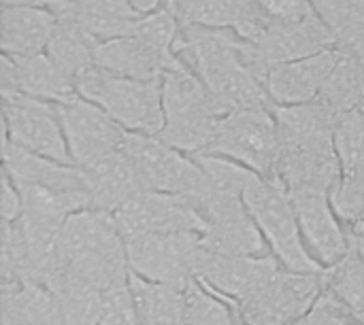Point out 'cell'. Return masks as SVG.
<instances>
[{
  "label": "cell",
  "mask_w": 364,
  "mask_h": 325,
  "mask_svg": "<svg viewBox=\"0 0 364 325\" xmlns=\"http://www.w3.org/2000/svg\"><path fill=\"white\" fill-rule=\"evenodd\" d=\"M173 53L200 77L228 113L235 109H275L267 89L271 68L256 47L235 30L179 26Z\"/></svg>",
  "instance_id": "obj_1"
},
{
  "label": "cell",
  "mask_w": 364,
  "mask_h": 325,
  "mask_svg": "<svg viewBox=\"0 0 364 325\" xmlns=\"http://www.w3.org/2000/svg\"><path fill=\"white\" fill-rule=\"evenodd\" d=\"M58 258L73 275L102 294L128 285L126 238L107 211L85 209L70 215L58 238Z\"/></svg>",
  "instance_id": "obj_2"
},
{
  "label": "cell",
  "mask_w": 364,
  "mask_h": 325,
  "mask_svg": "<svg viewBox=\"0 0 364 325\" xmlns=\"http://www.w3.org/2000/svg\"><path fill=\"white\" fill-rule=\"evenodd\" d=\"M164 130L160 141L186 155H200L211 145L222 117L228 113L200 77L179 57L162 77Z\"/></svg>",
  "instance_id": "obj_3"
},
{
  "label": "cell",
  "mask_w": 364,
  "mask_h": 325,
  "mask_svg": "<svg viewBox=\"0 0 364 325\" xmlns=\"http://www.w3.org/2000/svg\"><path fill=\"white\" fill-rule=\"evenodd\" d=\"M243 202L284 268L307 275H322L326 270L307 251L290 192L279 177L254 175L243 192Z\"/></svg>",
  "instance_id": "obj_4"
},
{
  "label": "cell",
  "mask_w": 364,
  "mask_h": 325,
  "mask_svg": "<svg viewBox=\"0 0 364 325\" xmlns=\"http://www.w3.org/2000/svg\"><path fill=\"white\" fill-rule=\"evenodd\" d=\"M75 89L81 98L107 111L126 132L158 136L164 130L162 79H124L94 66L75 81Z\"/></svg>",
  "instance_id": "obj_5"
},
{
  "label": "cell",
  "mask_w": 364,
  "mask_h": 325,
  "mask_svg": "<svg viewBox=\"0 0 364 325\" xmlns=\"http://www.w3.org/2000/svg\"><path fill=\"white\" fill-rule=\"evenodd\" d=\"M205 153L228 158L267 179L277 177L279 134L273 111L235 109L226 113Z\"/></svg>",
  "instance_id": "obj_6"
},
{
  "label": "cell",
  "mask_w": 364,
  "mask_h": 325,
  "mask_svg": "<svg viewBox=\"0 0 364 325\" xmlns=\"http://www.w3.org/2000/svg\"><path fill=\"white\" fill-rule=\"evenodd\" d=\"M124 153L132 162L141 185L147 192L192 198L207 185V175L200 164L158 136L128 132Z\"/></svg>",
  "instance_id": "obj_7"
},
{
  "label": "cell",
  "mask_w": 364,
  "mask_h": 325,
  "mask_svg": "<svg viewBox=\"0 0 364 325\" xmlns=\"http://www.w3.org/2000/svg\"><path fill=\"white\" fill-rule=\"evenodd\" d=\"M2 98V141L43 155L47 160L75 166L58 104L36 100L23 94H0Z\"/></svg>",
  "instance_id": "obj_8"
},
{
  "label": "cell",
  "mask_w": 364,
  "mask_h": 325,
  "mask_svg": "<svg viewBox=\"0 0 364 325\" xmlns=\"http://www.w3.org/2000/svg\"><path fill=\"white\" fill-rule=\"evenodd\" d=\"M126 238L130 272L141 279L186 285L196 279V262L203 253L200 234H132Z\"/></svg>",
  "instance_id": "obj_9"
},
{
  "label": "cell",
  "mask_w": 364,
  "mask_h": 325,
  "mask_svg": "<svg viewBox=\"0 0 364 325\" xmlns=\"http://www.w3.org/2000/svg\"><path fill=\"white\" fill-rule=\"evenodd\" d=\"M324 292V272L307 275L282 268L258 294L237 304L245 325L299 324Z\"/></svg>",
  "instance_id": "obj_10"
},
{
  "label": "cell",
  "mask_w": 364,
  "mask_h": 325,
  "mask_svg": "<svg viewBox=\"0 0 364 325\" xmlns=\"http://www.w3.org/2000/svg\"><path fill=\"white\" fill-rule=\"evenodd\" d=\"M58 111L64 138L77 168H92L124 149L128 132L98 104L77 96L58 104Z\"/></svg>",
  "instance_id": "obj_11"
},
{
  "label": "cell",
  "mask_w": 364,
  "mask_h": 325,
  "mask_svg": "<svg viewBox=\"0 0 364 325\" xmlns=\"http://www.w3.org/2000/svg\"><path fill=\"white\" fill-rule=\"evenodd\" d=\"M303 243L311 258L322 268L337 266L350 251V234L346 224L339 219L331 192L324 189H288Z\"/></svg>",
  "instance_id": "obj_12"
},
{
  "label": "cell",
  "mask_w": 364,
  "mask_h": 325,
  "mask_svg": "<svg viewBox=\"0 0 364 325\" xmlns=\"http://www.w3.org/2000/svg\"><path fill=\"white\" fill-rule=\"evenodd\" d=\"M124 236L132 234H203V217L181 196L141 192L115 215Z\"/></svg>",
  "instance_id": "obj_13"
},
{
  "label": "cell",
  "mask_w": 364,
  "mask_h": 325,
  "mask_svg": "<svg viewBox=\"0 0 364 325\" xmlns=\"http://www.w3.org/2000/svg\"><path fill=\"white\" fill-rule=\"evenodd\" d=\"M282 268L273 253L262 258H224L203 249L196 262V279L207 290L239 304L269 285Z\"/></svg>",
  "instance_id": "obj_14"
},
{
  "label": "cell",
  "mask_w": 364,
  "mask_h": 325,
  "mask_svg": "<svg viewBox=\"0 0 364 325\" xmlns=\"http://www.w3.org/2000/svg\"><path fill=\"white\" fill-rule=\"evenodd\" d=\"M343 175L335 138L279 145L277 177L288 189H324L333 192Z\"/></svg>",
  "instance_id": "obj_15"
},
{
  "label": "cell",
  "mask_w": 364,
  "mask_h": 325,
  "mask_svg": "<svg viewBox=\"0 0 364 325\" xmlns=\"http://www.w3.org/2000/svg\"><path fill=\"white\" fill-rule=\"evenodd\" d=\"M0 94H23L36 100L64 104L77 98L75 83L47 53L26 57H0Z\"/></svg>",
  "instance_id": "obj_16"
},
{
  "label": "cell",
  "mask_w": 364,
  "mask_h": 325,
  "mask_svg": "<svg viewBox=\"0 0 364 325\" xmlns=\"http://www.w3.org/2000/svg\"><path fill=\"white\" fill-rule=\"evenodd\" d=\"M252 45L256 47L264 64L273 68L275 64L294 62L328 49H337V36L316 13L294 23L269 21V26L256 40H252Z\"/></svg>",
  "instance_id": "obj_17"
},
{
  "label": "cell",
  "mask_w": 364,
  "mask_h": 325,
  "mask_svg": "<svg viewBox=\"0 0 364 325\" xmlns=\"http://www.w3.org/2000/svg\"><path fill=\"white\" fill-rule=\"evenodd\" d=\"M179 26L228 28L245 40H256L269 26L258 0H164Z\"/></svg>",
  "instance_id": "obj_18"
},
{
  "label": "cell",
  "mask_w": 364,
  "mask_h": 325,
  "mask_svg": "<svg viewBox=\"0 0 364 325\" xmlns=\"http://www.w3.org/2000/svg\"><path fill=\"white\" fill-rule=\"evenodd\" d=\"M173 60L175 53L171 47L134 34L100 43L96 49L98 68L136 81H160Z\"/></svg>",
  "instance_id": "obj_19"
},
{
  "label": "cell",
  "mask_w": 364,
  "mask_h": 325,
  "mask_svg": "<svg viewBox=\"0 0 364 325\" xmlns=\"http://www.w3.org/2000/svg\"><path fill=\"white\" fill-rule=\"evenodd\" d=\"M341 51L328 49L303 60L275 64L267 77V89L275 106H292L318 100L324 81L335 68Z\"/></svg>",
  "instance_id": "obj_20"
},
{
  "label": "cell",
  "mask_w": 364,
  "mask_h": 325,
  "mask_svg": "<svg viewBox=\"0 0 364 325\" xmlns=\"http://www.w3.org/2000/svg\"><path fill=\"white\" fill-rule=\"evenodd\" d=\"M4 175L15 185H36L53 192H87L85 175L77 166H66L43 155L30 153L11 141H2Z\"/></svg>",
  "instance_id": "obj_21"
},
{
  "label": "cell",
  "mask_w": 364,
  "mask_h": 325,
  "mask_svg": "<svg viewBox=\"0 0 364 325\" xmlns=\"http://www.w3.org/2000/svg\"><path fill=\"white\" fill-rule=\"evenodd\" d=\"M58 17L43 6H2L0 47L4 55L26 57L45 53Z\"/></svg>",
  "instance_id": "obj_22"
},
{
  "label": "cell",
  "mask_w": 364,
  "mask_h": 325,
  "mask_svg": "<svg viewBox=\"0 0 364 325\" xmlns=\"http://www.w3.org/2000/svg\"><path fill=\"white\" fill-rule=\"evenodd\" d=\"M85 185L92 196V209L107 211L115 215L126 202H130L136 194L147 192L141 185V179L124 153V149L92 168L83 170Z\"/></svg>",
  "instance_id": "obj_23"
},
{
  "label": "cell",
  "mask_w": 364,
  "mask_h": 325,
  "mask_svg": "<svg viewBox=\"0 0 364 325\" xmlns=\"http://www.w3.org/2000/svg\"><path fill=\"white\" fill-rule=\"evenodd\" d=\"M0 325H62L55 296L41 283L0 285Z\"/></svg>",
  "instance_id": "obj_24"
},
{
  "label": "cell",
  "mask_w": 364,
  "mask_h": 325,
  "mask_svg": "<svg viewBox=\"0 0 364 325\" xmlns=\"http://www.w3.org/2000/svg\"><path fill=\"white\" fill-rule=\"evenodd\" d=\"M45 287L55 296L62 325H98L102 315L105 294L81 277L73 275L64 264L47 279Z\"/></svg>",
  "instance_id": "obj_25"
},
{
  "label": "cell",
  "mask_w": 364,
  "mask_h": 325,
  "mask_svg": "<svg viewBox=\"0 0 364 325\" xmlns=\"http://www.w3.org/2000/svg\"><path fill=\"white\" fill-rule=\"evenodd\" d=\"M98 45L100 43L92 34H87L79 21L58 19L45 53L75 83L81 75L96 66Z\"/></svg>",
  "instance_id": "obj_26"
},
{
  "label": "cell",
  "mask_w": 364,
  "mask_h": 325,
  "mask_svg": "<svg viewBox=\"0 0 364 325\" xmlns=\"http://www.w3.org/2000/svg\"><path fill=\"white\" fill-rule=\"evenodd\" d=\"M141 15L143 13H139L126 0H79L70 17L58 19H75L98 43H107L130 36Z\"/></svg>",
  "instance_id": "obj_27"
},
{
  "label": "cell",
  "mask_w": 364,
  "mask_h": 325,
  "mask_svg": "<svg viewBox=\"0 0 364 325\" xmlns=\"http://www.w3.org/2000/svg\"><path fill=\"white\" fill-rule=\"evenodd\" d=\"M200 245L205 251L224 258H262L271 255V249L256 226V221L245 215L226 224L205 226L200 234Z\"/></svg>",
  "instance_id": "obj_28"
},
{
  "label": "cell",
  "mask_w": 364,
  "mask_h": 325,
  "mask_svg": "<svg viewBox=\"0 0 364 325\" xmlns=\"http://www.w3.org/2000/svg\"><path fill=\"white\" fill-rule=\"evenodd\" d=\"M273 115L277 121L279 145L335 138V128L339 121V117L318 100L292 106H275Z\"/></svg>",
  "instance_id": "obj_29"
},
{
  "label": "cell",
  "mask_w": 364,
  "mask_h": 325,
  "mask_svg": "<svg viewBox=\"0 0 364 325\" xmlns=\"http://www.w3.org/2000/svg\"><path fill=\"white\" fill-rule=\"evenodd\" d=\"M128 287L145 325H181L186 285L154 283L130 272Z\"/></svg>",
  "instance_id": "obj_30"
},
{
  "label": "cell",
  "mask_w": 364,
  "mask_h": 325,
  "mask_svg": "<svg viewBox=\"0 0 364 325\" xmlns=\"http://www.w3.org/2000/svg\"><path fill=\"white\" fill-rule=\"evenodd\" d=\"M318 102H322L337 117L364 106V72L354 55L341 51L335 68L322 85Z\"/></svg>",
  "instance_id": "obj_31"
},
{
  "label": "cell",
  "mask_w": 364,
  "mask_h": 325,
  "mask_svg": "<svg viewBox=\"0 0 364 325\" xmlns=\"http://www.w3.org/2000/svg\"><path fill=\"white\" fill-rule=\"evenodd\" d=\"M241 317L237 304L207 290L198 279H192L183 287V317L181 325H239Z\"/></svg>",
  "instance_id": "obj_32"
},
{
  "label": "cell",
  "mask_w": 364,
  "mask_h": 325,
  "mask_svg": "<svg viewBox=\"0 0 364 325\" xmlns=\"http://www.w3.org/2000/svg\"><path fill=\"white\" fill-rule=\"evenodd\" d=\"M324 287L364 324V260L352 245L337 266L324 270Z\"/></svg>",
  "instance_id": "obj_33"
},
{
  "label": "cell",
  "mask_w": 364,
  "mask_h": 325,
  "mask_svg": "<svg viewBox=\"0 0 364 325\" xmlns=\"http://www.w3.org/2000/svg\"><path fill=\"white\" fill-rule=\"evenodd\" d=\"M331 202L346 228L364 226V166L343 170L331 192Z\"/></svg>",
  "instance_id": "obj_34"
},
{
  "label": "cell",
  "mask_w": 364,
  "mask_h": 325,
  "mask_svg": "<svg viewBox=\"0 0 364 325\" xmlns=\"http://www.w3.org/2000/svg\"><path fill=\"white\" fill-rule=\"evenodd\" d=\"M335 149L343 170L364 166V106L339 117L335 128Z\"/></svg>",
  "instance_id": "obj_35"
},
{
  "label": "cell",
  "mask_w": 364,
  "mask_h": 325,
  "mask_svg": "<svg viewBox=\"0 0 364 325\" xmlns=\"http://www.w3.org/2000/svg\"><path fill=\"white\" fill-rule=\"evenodd\" d=\"M296 325H364L337 296H333L326 287L322 296L316 300L311 311Z\"/></svg>",
  "instance_id": "obj_36"
},
{
  "label": "cell",
  "mask_w": 364,
  "mask_h": 325,
  "mask_svg": "<svg viewBox=\"0 0 364 325\" xmlns=\"http://www.w3.org/2000/svg\"><path fill=\"white\" fill-rule=\"evenodd\" d=\"M98 325H145L136 311V304L132 300L128 285L105 294L102 315H100Z\"/></svg>",
  "instance_id": "obj_37"
},
{
  "label": "cell",
  "mask_w": 364,
  "mask_h": 325,
  "mask_svg": "<svg viewBox=\"0 0 364 325\" xmlns=\"http://www.w3.org/2000/svg\"><path fill=\"white\" fill-rule=\"evenodd\" d=\"M260 9L271 21L294 23L316 15L311 0H258Z\"/></svg>",
  "instance_id": "obj_38"
},
{
  "label": "cell",
  "mask_w": 364,
  "mask_h": 325,
  "mask_svg": "<svg viewBox=\"0 0 364 325\" xmlns=\"http://www.w3.org/2000/svg\"><path fill=\"white\" fill-rule=\"evenodd\" d=\"M21 209H23V202H21L19 189L2 172V196H0V215H2V221L15 224L21 217Z\"/></svg>",
  "instance_id": "obj_39"
},
{
  "label": "cell",
  "mask_w": 364,
  "mask_h": 325,
  "mask_svg": "<svg viewBox=\"0 0 364 325\" xmlns=\"http://www.w3.org/2000/svg\"><path fill=\"white\" fill-rule=\"evenodd\" d=\"M337 49H339V51H346V53H350V55H354L364 72V21L356 23L354 28H350L346 34L339 36Z\"/></svg>",
  "instance_id": "obj_40"
},
{
  "label": "cell",
  "mask_w": 364,
  "mask_h": 325,
  "mask_svg": "<svg viewBox=\"0 0 364 325\" xmlns=\"http://www.w3.org/2000/svg\"><path fill=\"white\" fill-rule=\"evenodd\" d=\"M128 4H132L139 13H143V15H147V13H154V11H158L162 4H164V0H126Z\"/></svg>",
  "instance_id": "obj_41"
},
{
  "label": "cell",
  "mask_w": 364,
  "mask_h": 325,
  "mask_svg": "<svg viewBox=\"0 0 364 325\" xmlns=\"http://www.w3.org/2000/svg\"><path fill=\"white\" fill-rule=\"evenodd\" d=\"M239 325H245V324H243V321H241V324H239Z\"/></svg>",
  "instance_id": "obj_42"
},
{
  "label": "cell",
  "mask_w": 364,
  "mask_h": 325,
  "mask_svg": "<svg viewBox=\"0 0 364 325\" xmlns=\"http://www.w3.org/2000/svg\"><path fill=\"white\" fill-rule=\"evenodd\" d=\"M294 325H296V324H294Z\"/></svg>",
  "instance_id": "obj_43"
}]
</instances>
